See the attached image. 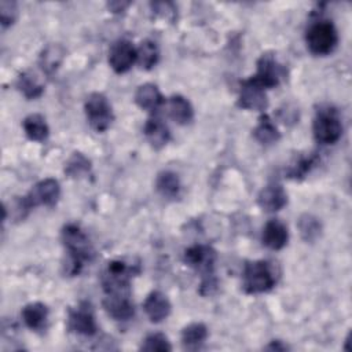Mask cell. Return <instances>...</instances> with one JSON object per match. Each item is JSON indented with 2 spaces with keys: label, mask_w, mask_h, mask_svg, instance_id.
Wrapping results in <instances>:
<instances>
[{
  "label": "cell",
  "mask_w": 352,
  "mask_h": 352,
  "mask_svg": "<svg viewBox=\"0 0 352 352\" xmlns=\"http://www.w3.org/2000/svg\"><path fill=\"white\" fill-rule=\"evenodd\" d=\"M67 327L70 331L81 336H94L98 331V324L92 305L82 301L76 308L69 309Z\"/></svg>",
  "instance_id": "9"
},
{
  "label": "cell",
  "mask_w": 352,
  "mask_h": 352,
  "mask_svg": "<svg viewBox=\"0 0 352 352\" xmlns=\"http://www.w3.org/2000/svg\"><path fill=\"white\" fill-rule=\"evenodd\" d=\"M22 319L25 324L33 331H41L47 326L48 308L43 302H30L22 309Z\"/></svg>",
  "instance_id": "20"
},
{
  "label": "cell",
  "mask_w": 352,
  "mask_h": 352,
  "mask_svg": "<svg viewBox=\"0 0 352 352\" xmlns=\"http://www.w3.org/2000/svg\"><path fill=\"white\" fill-rule=\"evenodd\" d=\"M91 161L81 153H73L65 164V173L69 177H82L89 175Z\"/></svg>",
  "instance_id": "30"
},
{
  "label": "cell",
  "mask_w": 352,
  "mask_h": 352,
  "mask_svg": "<svg viewBox=\"0 0 352 352\" xmlns=\"http://www.w3.org/2000/svg\"><path fill=\"white\" fill-rule=\"evenodd\" d=\"M314 138L320 144H334L342 135V124L336 107L326 104L316 110L312 122Z\"/></svg>",
  "instance_id": "6"
},
{
  "label": "cell",
  "mask_w": 352,
  "mask_h": 352,
  "mask_svg": "<svg viewBox=\"0 0 352 352\" xmlns=\"http://www.w3.org/2000/svg\"><path fill=\"white\" fill-rule=\"evenodd\" d=\"M129 6H131L129 1H110V3H107V7L111 12H122Z\"/></svg>",
  "instance_id": "34"
},
{
  "label": "cell",
  "mask_w": 352,
  "mask_h": 352,
  "mask_svg": "<svg viewBox=\"0 0 352 352\" xmlns=\"http://www.w3.org/2000/svg\"><path fill=\"white\" fill-rule=\"evenodd\" d=\"M151 7H153V11H155V14L164 16V18H169L172 19L173 15H175V6L169 1H158V3H151Z\"/></svg>",
  "instance_id": "33"
},
{
  "label": "cell",
  "mask_w": 352,
  "mask_h": 352,
  "mask_svg": "<svg viewBox=\"0 0 352 352\" xmlns=\"http://www.w3.org/2000/svg\"><path fill=\"white\" fill-rule=\"evenodd\" d=\"M285 69L278 63L274 54L265 52L257 60V72L250 78L264 89L274 88L279 85L280 80L285 77Z\"/></svg>",
  "instance_id": "8"
},
{
  "label": "cell",
  "mask_w": 352,
  "mask_h": 352,
  "mask_svg": "<svg viewBox=\"0 0 352 352\" xmlns=\"http://www.w3.org/2000/svg\"><path fill=\"white\" fill-rule=\"evenodd\" d=\"M16 87L26 99H37L44 92V85L40 82L37 76L30 70L19 74L16 80Z\"/></svg>",
  "instance_id": "26"
},
{
  "label": "cell",
  "mask_w": 352,
  "mask_h": 352,
  "mask_svg": "<svg viewBox=\"0 0 352 352\" xmlns=\"http://www.w3.org/2000/svg\"><path fill=\"white\" fill-rule=\"evenodd\" d=\"M63 56L65 50L59 44H51L45 47L40 55V66L43 72L47 74H52L62 63Z\"/></svg>",
  "instance_id": "29"
},
{
  "label": "cell",
  "mask_w": 352,
  "mask_h": 352,
  "mask_svg": "<svg viewBox=\"0 0 352 352\" xmlns=\"http://www.w3.org/2000/svg\"><path fill=\"white\" fill-rule=\"evenodd\" d=\"M158 59H160V50L155 41L146 38L136 48V62L142 69L144 70L153 69L158 63Z\"/></svg>",
  "instance_id": "24"
},
{
  "label": "cell",
  "mask_w": 352,
  "mask_h": 352,
  "mask_svg": "<svg viewBox=\"0 0 352 352\" xmlns=\"http://www.w3.org/2000/svg\"><path fill=\"white\" fill-rule=\"evenodd\" d=\"M168 114L176 124L187 125L194 118V109L187 98L173 95L168 100Z\"/></svg>",
  "instance_id": "19"
},
{
  "label": "cell",
  "mask_w": 352,
  "mask_h": 352,
  "mask_svg": "<svg viewBox=\"0 0 352 352\" xmlns=\"http://www.w3.org/2000/svg\"><path fill=\"white\" fill-rule=\"evenodd\" d=\"M140 349L143 351H160V352H166V351H172V345L169 344L168 338L161 334V333H153V334H148L142 345H140Z\"/></svg>",
  "instance_id": "31"
},
{
  "label": "cell",
  "mask_w": 352,
  "mask_h": 352,
  "mask_svg": "<svg viewBox=\"0 0 352 352\" xmlns=\"http://www.w3.org/2000/svg\"><path fill=\"white\" fill-rule=\"evenodd\" d=\"M143 309L150 322L160 323L169 316L172 305L164 293H161L160 290H154L146 297L143 302Z\"/></svg>",
  "instance_id": "14"
},
{
  "label": "cell",
  "mask_w": 352,
  "mask_h": 352,
  "mask_svg": "<svg viewBox=\"0 0 352 352\" xmlns=\"http://www.w3.org/2000/svg\"><path fill=\"white\" fill-rule=\"evenodd\" d=\"M216 258V250L208 245H194L184 250V263L201 274L199 293L202 296H210L217 289V279L214 276Z\"/></svg>",
  "instance_id": "2"
},
{
  "label": "cell",
  "mask_w": 352,
  "mask_h": 352,
  "mask_svg": "<svg viewBox=\"0 0 352 352\" xmlns=\"http://www.w3.org/2000/svg\"><path fill=\"white\" fill-rule=\"evenodd\" d=\"M208 338V327L204 323L194 322L182 330V344L186 349H198Z\"/></svg>",
  "instance_id": "22"
},
{
  "label": "cell",
  "mask_w": 352,
  "mask_h": 352,
  "mask_svg": "<svg viewBox=\"0 0 352 352\" xmlns=\"http://www.w3.org/2000/svg\"><path fill=\"white\" fill-rule=\"evenodd\" d=\"M59 197H60L59 182L52 177L38 182L26 195V198L29 199V202L33 208H36L38 205L54 206L59 201Z\"/></svg>",
  "instance_id": "12"
},
{
  "label": "cell",
  "mask_w": 352,
  "mask_h": 352,
  "mask_svg": "<svg viewBox=\"0 0 352 352\" xmlns=\"http://www.w3.org/2000/svg\"><path fill=\"white\" fill-rule=\"evenodd\" d=\"M305 43L311 54L324 56L331 54L338 44V33L331 21L318 19L305 32Z\"/></svg>",
  "instance_id": "4"
},
{
  "label": "cell",
  "mask_w": 352,
  "mask_h": 352,
  "mask_svg": "<svg viewBox=\"0 0 352 352\" xmlns=\"http://www.w3.org/2000/svg\"><path fill=\"white\" fill-rule=\"evenodd\" d=\"M265 349H268V351H286V349H289V346L287 345H285L282 341H279V340H274V341H271L267 346H265Z\"/></svg>",
  "instance_id": "35"
},
{
  "label": "cell",
  "mask_w": 352,
  "mask_h": 352,
  "mask_svg": "<svg viewBox=\"0 0 352 352\" xmlns=\"http://www.w3.org/2000/svg\"><path fill=\"white\" fill-rule=\"evenodd\" d=\"M287 239H289L287 227L280 220L272 219L265 223L261 234V241L267 248L272 250H279L286 246Z\"/></svg>",
  "instance_id": "16"
},
{
  "label": "cell",
  "mask_w": 352,
  "mask_h": 352,
  "mask_svg": "<svg viewBox=\"0 0 352 352\" xmlns=\"http://www.w3.org/2000/svg\"><path fill=\"white\" fill-rule=\"evenodd\" d=\"M319 162V157L316 153H309L307 155H300L296 158L290 166L286 170V176L289 179L294 180H301L305 177L307 173H309Z\"/></svg>",
  "instance_id": "25"
},
{
  "label": "cell",
  "mask_w": 352,
  "mask_h": 352,
  "mask_svg": "<svg viewBox=\"0 0 352 352\" xmlns=\"http://www.w3.org/2000/svg\"><path fill=\"white\" fill-rule=\"evenodd\" d=\"M135 102L140 109L150 113H155L162 106L164 96L155 84L146 82L136 89Z\"/></svg>",
  "instance_id": "18"
},
{
  "label": "cell",
  "mask_w": 352,
  "mask_h": 352,
  "mask_svg": "<svg viewBox=\"0 0 352 352\" xmlns=\"http://www.w3.org/2000/svg\"><path fill=\"white\" fill-rule=\"evenodd\" d=\"M143 133L147 139V142L151 144V147L160 150L162 148L170 139V132L168 125L157 116L150 117L144 126H143Z\"/></svg>",
  "instance_id": "17"
},
{
  "label": "cell",
  "mask_w": 352,
  "mask_h": 352,
  "mask_svg": "<svg viewBox=\"0 0 352 352\" xmlns=\"http://www.w3.org/2000/svg\"><path fill=\"white\" fill-rule=\"evenodd\" d=\"M140 272L139 264H128L124 260H111L102 274V286L106 294H131V278Z\"/></svg>",
  "instance_id": "5"
},
{
  "label": "cell",
  "mask_w": 352,
  "mask_h": 352,
  "mask_svg": "<svg viewBox=\"0 0 352 352\" xmlns=\"http://www.w3.org/2000/svg\"><path fill=\"white\" fill-rule=\"evenodd\" d=\"M155 188L165 198H176L180 192L182 184L179 176L175 172L164 170L157 176Z\"/></svg>",
  "instance_id": "27"
},
{
  "label": "cell",
  "mask_w": 352,
  "mask_h": 352,
  "mask_svg": "<svg viewBox=\"0 0 352 352\" xmlns=\"http://www.w3.org/2000/svg\"><path fill=\"white\" fill-rule=\"evenodd\" d=\"M253 135L258 143L265 146L274 144L280 139V132L267 114H263L258 118V124L253 129Z\"/></svg>",
  "instance_id": "23"
},
{
  "label": "cell",
  "mask_w": 352,
  "mask_h": 352,
  "mask_svg": "<svg viewBox=\"0 0 352 352\" xmlns=\"http://www.w3.org/2000/svg\"><path fill=\"white\" fill-rule=\"evenodd\" d=\"M103 308L116 320H128L135 314V307L131 300V294L111 293L106 294L103 300Z\"/></svg>",
  "instance_id": "13"
},
{
  "label": "cell",
  "mask_w": 352,
  "mask_h": 352,
  "mask_svg": "<svg viewBox=\"0 0 352 352\" xmlns=\"http://www.w3.org/2000/svg\"><path fill=\"white\" fill-rule=\"evenodd\" d=\"M257 204L265 212H278L287 204V194L280 184H268L258 192Z\"/></svg>",
  "instance_id": "15"
},
{
  "label": "cell",
  "mask_w": 352,
  "mask_h": 352,
  "mask_svg": "<svg viewBox=\"0 0 352 352\" xmlns=\"http://www.w3.org/2000/svg\"><path fill=\"white\" fill-rule=\"evenodd\" d=\"M84 110L89 126L96 132H104L114 120L111 104L100 92H92L88 95L84 103Z\"/></svg>",
  "instance_id": "7"
},
{
  "label": "cell",
  "mask_w": 352,
  "mask_h": 352,
  "mask_svg": "<svg viewBox=\"0 0 352 352\" xmlns=\"http://www.w3.org/2000/svg\"><path fill=\"white\" fill-rule=\"evenodd\" d=\"M276 283L274 267L264 260L249 261L242 274V287L248 294H260L270 292Z\"/></svg>",
  "instance_id": "3"
},
{
  "label": "cell",
  "mask_w": 352,
  "mask_h": 352,
  "mask_svg": "<svg viewBox=\"0 0 352 352\" xmlns=\"http://www.w3.org/2000/svg\"><path fill=\"white\" fill-rule=\"evenodd\" d=\"M62 242L67 252V258L65 263V272L70 276L78 275L85 265L95 256V250L89 242L87 234L77 224H66L62 228Z\"/></svg>",
  "instance_id": "1"
},
{
  "label": "cell",
  "mask_w": 352,
  "mask_h": 352,
  "mask_svg": "<svg viewBox=\"0 0 352 352\" xmlns=\"http://www.w3.org/2000/svg\"><path fill=\"white\" fill-rule=\"evenodd\" d=\"M18 16V6L15 1L1 0L0 1V23L3 28L11 26Z\"/></svg>",
  "instance_id": "32"
},
{
  "label": "cell",
  "mask_w": 352,
  "mask_h": 352,
  "mask_svg": "<svg viewBox=\"0 0 352 352\" xmlns=\"http://www.w3.org/2000/svg\"><path fill=\"white\" fill-rule=\"evenodd\" d=\"M297 227L301 238L305 242H315L322 234V223L311 213H304L298 217Z\"/></svg>",
  "instance_id": "28"
},
{
  "label": "cell",
  "mask_w": 352,
  "mask_h": 352,
  "mask_svg": "<svg viewBox=\"0 0 352 352\" xmlns=\"http://www.w3.org/2000/svg\"><path fill=\"white\" fill-rule=\"evenodd\" d=\"M26 136L33 142H44L50 135V128L41 114H29L22 122Z\"/></svg>",
  "instance_id": "21"
},
{
  "label": "cell",
  "mask_w": 352,
  "mask_h": 352,
  "mask_svg": "<svg viewBox=\"0 0 352 352\" xmlns=\"http://www.w3.org/2000/svg\"><path fill=\"white\" fill-rule=\"evenodd\" d=\"M238 106L245 110H256L264 111L268 106V99L265 95V89L257 85L250 77L241 82Z\"/></svg>",
  "instance_id": "10"
},
{
  "label": "cell",
  "mask_w": 352,
  "mask_h": 352,
  "mask_svg": "<svg viewBox=\"0 0 352 352\" xmlns=\"http://www.w3.org/2000/svg\"><path fill=\"white\" fill-rule=\"evenodd\" d=\"M136 62V48L128 40L116 41L109 51V65L110 67L121 74L128 72Z\"/></svg>",
  "instance_id": "11"
}]
</instances>
